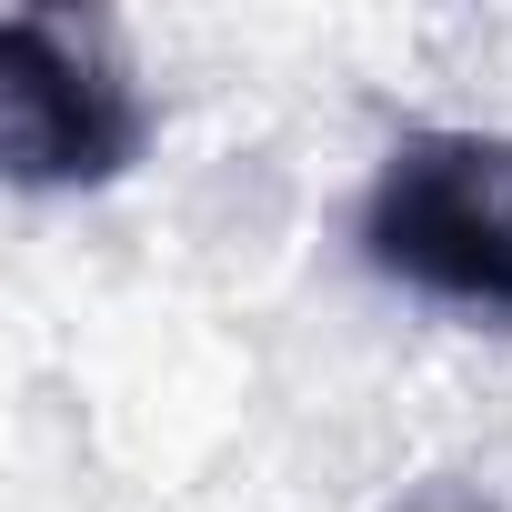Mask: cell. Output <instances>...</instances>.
<instances>
[{
	"label": "cell",
	"instance_id": "1",
	"mask_svg": "<svg viewBox=\"0 0 512 512\" xmlns=\"http://www.w3.org/2000/svg\"><path fill=\"white\" fill-rule=\"evenodd\" d=\"M362 262L442 312H512V141L412 131L362 191Z\"/></svg>",
	"mask_w": 512,
	"mask_h": 512
},
{
	"label": "cell",
	"instance_id": "2",
	"mask_svg": "<svg viewBox=\"0 0 512 512\" xmlns=\"http://www.w3.org/2000/svg\"><path fill=\"white\" fill-rule=\"evenodd\" d=\"M141 141L131 81L51 11L0 21V151L21 181H111Z\"/></svg>",
	"mask_w": 512,
	"mask_h": 512
}]
</instances>
